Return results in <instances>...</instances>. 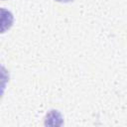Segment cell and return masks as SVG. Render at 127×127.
I'll return each instance as SVG.
<instances>
[{
  "label": "cell",
  "instance_id": "obj_1",
  "mask_svg": "<svg viewBox=\"0 0 127 127\" xmlns=\"http://www.w3.org/2000/svg\"><path fill=\"white\" fill-rule=\"evenodd\" d=\"M57 2H60V3H68V2H72L73 0H55Z\"/></svg>",
  "mask_w": 127,
  "mask_h": 127
}]
</instances>
